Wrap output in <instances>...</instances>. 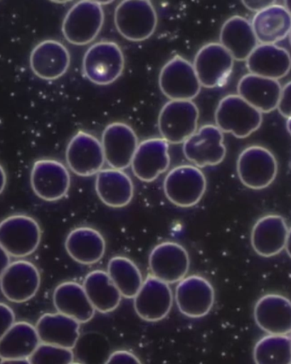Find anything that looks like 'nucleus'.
Masks as SVG:
<instances>
[{
  "mask_svg": "<svg viewBox=\"0 0 291 364\" xmlns=\"http://www.w3.org/2000/svg\"><path fill=\"white\" fill-rule=\"evenodd\" d=\"M115 23L125 40L144 41L153 36L157 28V12L147 0H125L115 9Z\"/></svg>",
  "mask_w": 291,
  "mask_h": 364,
  "instance_id": "1",
  "label": "nucleus"
},
{
  "mask_svg": "<svg viewBox=\"0 0 291 364\" xmlns=\"http://www.w3.org/2000/svg\"><path fill=\"white\" fill-rule=\"evenodd\" d=\"M263 114L238 95L221 100L215 112L216 125L223 133L238 139L250 136L263 124Z\"/></svg>",
  "mask_w": 291,
  "mask_h": 364,
  "instance_id": "2",
  "label": "nucleus"
},
{
  "mask_svg": "<svg viewBox=\"0 0 291 364\" xmlns=\"http://www.w3.org/2000/svg\"><path fill=\"white\" fill-rule=\"evenodd\" d=\"M125 63L124 53L119 45L111 41L98 42L85 52L83 72L93 84L110 85L122 75Z\"/></svg>",
  "mask_w": 291,
  "mask_h": 364,
  "instance_id": "3",
  "label": "nucleus"
},
{
  "mask_svg": "<svg viewBox=\"0 0 291 364\" xmlns=\"http://www.w3.org/2000/svg\"><path fill=\"white\" fill-rule=\"evenodd\" d=\"M41 241V229L36 219L25 215H15L0 223V245L15 258L29 257Z\"/></svg>",
  "mask_w": 291,
  "mask_h": 364,
  "instance_id": "4",
  "label": "nucleus"
},
{
  "mask_svg": "<svg viewBox=\"0 0 291 364\" xmlns=\"http://www.w3.org/2000/svg\"><path fill=\"white\" fill-rule=\"evenodd\" d=\"M104 11L97 1L84 0L73 4L63 23V33L72 45L85 46L95 40L102 28Z\"/></svg>",
  "mask_w": 291,
  "mask_h": 364,
  "instance_id": "5",
  "label": "nucleus"
},
{
  "mask_svg": "<svg viewBox=\"0 0 291 364\" xmlns=\"http://www.w3.org/2000/svg\"><path fill=\"white\" fill-rule=\"evenodd\" d=\"M207 181L201 168L184 164L169 171L164 181L168 200L181 208L194 207L206 193Z\"/></svg>",
  "mask_w": 291,
  "mask_h": 364,
  "instance_id": "6",
  "label": "nucleus"
},
{
  "mask_svg": "<svg viewBox=\"0 0 291 364\" xmlns=\"http://www.w3.org/2000/svg\"><path fill=\"white\" fill-rule=\"evenodd\" d=\"M277 161L270 150L262 146L246 147L238 156L237 172L238 178L246 188L263 190L276 179Z\"/></svg>",
  "mask_w": 291,
  "mask_h": 364,
  "instance_id": "7",
  "label": "nucleus"
},
{
  "mask_svg": "<svg viewBox=\"0 0 291 364\" xmlns=\"http://www.w3.org/2000/svg\"><path fill=\"white\" fill-rule=\"evenodd\" d=\"M199 108L193 101H169L159 115L160 135L169 144H181L198 131Z\"/></svg>",
  "mask_w": 291,
  "mask_h": 364,
  "instance_id": "8",
  "label": "nucleus"
},
{
  "mask_svg": "<svg viewBox=\"0 0 291 364\" xmlns=\"http://www.w3.org/2000/svg\"><path fill=\"white\" fill-rule=\"evenodd\" d=\"M159 85L171 101H192L201 90L194 65L180 55L174 56L162 68Z\"/></svg>",
  "mask_w": 291,
  "mask_h": 364,
  "instance_id": "9",
  "label": "nucleus"
},
{
  "mask_svg": "<svg viewBox=\"0 0 291 364\" xmlns=\"http://www.w3.org/2000/svg\"><path fill=\"white\" fill-rule=\"evenodd\" d=\"M193 65L201 86L212 89L227 83L234 59L220 43H208L198 51Z\"/></svg>",
  "mask_w": 291,
  "mask_h": 364,
  "instance_id": "10",
  "label": "nucleus"
},
{
  "mask_svg": "<svg viewBox=\"0 0 291 364\" xmlns=\"http://www.w3.org/2000/svg\"><path fill=\"white\" fill-rule=\"evenodd\" d=\"M184 154L194 166H218L223 161L227 149L223 132L214 124H205L184 143Z\"/></svg>",
  "mask_w": 291,
  "mask_h": 364,
  "instance_id": "11",
  "label": "nucleus"
},
{
  "mask_svg": "<svg viewBox=\"0 0 291 364\" xmlns=\"http://www.w3.org/2000/svg\"><path fill=\"white\" fill-rule=\"evenodd\" d=\"M31 186L33 193L43 200H60L68 193L71 177L66 166L54 159H41L33 164Z\"/></svg>",
  "mask_w": 291,
  "mask_h": 364,
  "instance_id": "12",
  "label": "nucleus"
},
{
  "mask_svg": "<svg viewBox=\"0 0 291 364\" xmlns=\"http://www.w3.org/2000/svg\"><path fill=\"white\" fill-rule=\"evenodd\" d=\"M175 299L181 314L191 318L206 317L215 303V290L205 277L191 275L178 283Z\"/></svg>",
  "mask_w": 291,
  "mask_h": 364,
  "instance_id": "13",
  "label": "nucleus"
},
{
  "mask_svg": "<svg viewBox=\"0 0 291 364\" xmlns=\"http://www.w3.org/2000/svg\"><path fill=\"white\" fill-rule=\"evenodd\" d=\"M152 276L168 284L179 283L189 271L190 259L184 246L164 242L155 246L149 259Z\"/></svg>",
  "mask_w": 291,
  "mask_h": 364,
  "instance_id": "14",
  "label": "nucleus"
},
{
  "mask_svg": "<svg viewBox=\"0 0 291 364\" xmlns=\"http://www.w3.org/2000/svg\"><path fill=\"white\" fill-rule=\"evenodd\" d=\"M66 160L69 168L82 177L97 175L106 162L102 142L84 132H78L69 141Z\"/></svg>",
  "mask_w": 291,
  "mask_h": 364,
  "instance_id": "15",
  "label": "nucleus"
},
{
  "mask_svg": "<svg viewBox=\"0 0 291 364\" xmlns=\"http://www.w3.org/2000/svg\"><path fill=\"white\" fill-rule=\"evenodd\" d=\"M41 273L34 264L16 261L10 264L0 279V289L8 301L23 303L31 300L40 289Z\"/></svg>",
  "mask_w": 291,
  "mask_h": 364,
  "instance_id": "16",
  "label": "nucleus"
},
{
  "mask_svg": "<svg viewBox=\"0 0 291 364\" xmlns=\"http://www.w3.org/2000/svg\"><path fill=\"white\" fill-rule=\"evenodd\" d=\"M138 145L137 134L128 124L112 123L103 131V153L106 162L112 168L124 171L132 166Z\"/></svg>",
  "mask_w": 291,
  "mask_h": 364,
  "instance_id": "17",
  "label": "nucleus"
},
{
  "mask_svg": "<svg viewBox=\"0 0 291 364\" xmlns=\"http://www.w3.org/2000/svg\"><path fill=\"white\" fill-rule=\"evenodd\" d=\"M173 306V293L169 284L149 275L136 297L134 309L137 314L147 322H159L167 317Z\"/></svg>",
  "mask_w": 291,
  "mask_h": 364,
  "instance_id": "18",
  "label": "nucleus"
},
{
  "mask_svg": "<svg viewBox=\"0 0 291 364\" xmlns=\"http://www.w3.org/2000/svg\"><path fill=\"white\" fill-rule=\"evenodd\" d=\"M169 143L163 138H150L139 143L132 168L133 174L143 182H153L166 172L171 164Z\"/></svg>",
  "mask_w": 291,
  "mask_h": 364,
  "instance_id": "19",
  "label": "nucleus"
},
{
  "mask_svg": "<svg viewBox=\"0 0 291 364\" xmlns=\"http://www.w3.org/2000/svg\"><path fill=\"white\" fill-rule=\"evenodd\" d=\"M258 326L272 336H288L291 333V301L277 294L260 297L254 309Z\"/></svg>",
  "mask_w": 291,
  "mask_h": 364,
  "instance_id": "20",
  "label": "nucleus"
},
{
  "mask_svg": "<svg viewBox=\"0 0 291 364\" xmlns=\"http://www.w3.org/2000/svg\"><path fill=\"white\" fill-rule=\"evenodd\" d=\"M70 62L67 47L53 40L41 42L30 55V67L33 73L45 80L60 79L68 72Z\"/></svg>",
  "mask_w": 291,
  "mask_h": 364,
  "instance_id": "21",
  "label": "nucleus"
},
{
  "mask_svg": "<svg viewBox=\"0 0 291 364\" xmlns=\"http://www.w3.org/2000/svg\"><path fill=\"white\" fill-rule=\"evenodd\" d=\"M288 232L287 223L281 215H265L260 218L252 228V248L260 257H275L285 249Z\"/></svg>",
  "mask_w": 291,
  "mask_h": 364,
  "instance_id": "22",
  "label": "nucleus"
},
{
  "mask_svg": "<svg viewBox=\"0 0 291 364\" xmlns=\"http://www.w3.org/2000/svg\"><path fill=\"white\" fill-rule=\"evenodd\" d=\"M238 95L262 114H269L279 106L282 86L279 80L248 73L238 84Z\"/></svg>",
  "mask_w": 291,
  "mask_h": 364,
  "instance_id": "23",
  "label": "nucleus"
},
{
  "mask_svg": "<svg viewBox=\"0 0 291 364\" xmlns=\"http://www.w3.org/2000/svg\"><path fill=\"white\" fill-rule=\"evenodd\" d=\"M246 68L252 75L279 80L291 70L290 52L277 45H260L245 60Z\"/></svg>",
  "mask_w": 291,
  "mask_h": 364,
  "instance_id": "24",
  "label": "nucleus"
},
{
  "mask_svg": "<svg viewBox=\"0 0 291 364\" xmlns=\"http://www.w3.org/2000/svg\"><path fill=\"white\" fill-rule=\"evenodd\" d=\"M42 344L73 350L80 338V323L62 314H46L36 323Z\"/></svg>",
  "mask_w": 291,
  "mask_h": 364,
  "instance_id": "25",
  "label": "nucleus"
},
{
  "mask_svg": "<svg viewBox=\"0 0 291 364\" xmlns=\"http://www.w3.org/2000/svg\"><path fill=\"white\" fill-rule=\"evenodd\" d=\"M252 28L260 45H276L290 36L291 15L285 6L275 4L255 13Z\"/></svg>",
  "mask_w": 291,
  "mask_h": 364,
  "instance_id": "26",
  "label": "nucleus"
},
{
  "mask_svg": "<svg viewBox=\"0 0 291 364\" xmlns=\"http://www.w3.org/2000/svg\"><path fill=\"white\" fill-rule=\"evenodd\" d=\"M220 44L232 55L234 60L244 62L259 45L251 23L245 17H230L221 27Z\"/></svg>",
  "mask_w": 291,
  "mask_h": 364,
  "instance_id": "27",
  "label": "nucleus"
},
{
  "mask_svg": "<svg viewBox=\"0 0 291 364\" xmlns=\"http://www.w3.org/2000/svg\"><path fill=\"white\" fill-rule=\"evenodd\" d=\"M65 248L73 261L90 266L103 258L106 252V241L97 230L81 227L69 232L65 241Z\"/></svg>",
  "mask_w": 291,
  "mask_h": 364,
  "instance_id": "28",
  "label": "nucleus"
},
{
  "mask_svg": "<svg viewBox=\"0 0 291 364\" xmlns=\"http://www.w3.org/2000/svg\"><path fill=\"white\" fill-rule=\"evenodd\" d=\"M95 191L104 205L115 209L127 206L134 197V185L130 177L123 171L112 168L98 173Z\"/></svg>",
  "mask_w": 291,
  "mask_h": 364,
  "instance_id": "29",
  "label": "nucleus"
},
{
  "mask_svg": "<svg viewBox=\"0 0 291 364\" xmlns=\"http://www.w3.org/2000/svg\"><path fill=\"white\" fill-rule=\"evenodd\" d=\"M53 303L59 314L75 319L80 323L90 322L95 314L83 285L75 282H64L59 284L53 294Z\"/></svg>",
  "mask_w": 291,
  "mask_h": 364,
  "instance_id": "30",
  "label": "nucleus"
},
{
  "mask_svg": "<svg viewBox=\"0 0 291 364\" xmlns=\"http://www.w3.org/2000/svg\"><path fill=\"white\" fill-rule=\"evenodd\" d=\"M41 343L33 325L28 322L15 323L0 340V358L1 360L28 359Z\"/></svg>",
  "mask_w": 291,
  "mask_h": 364,
  "instance_id": "31",
  "label": "nucleus"
},
{
  "mask_svg": "<svg viewBox=\"0 0 291 364\" xmlns=\"http://www.w3.org/2000/svg\"><path fill=\"white\" fill-rule=\"evenodd\" d=\"M83 287L91 304L100 314H110L118 309L122 296L107 272H90L85 277Z\"/></svg>",
  "mask_w": 291,
  "mask_h": 364,
  "instance_id": "32",
  "label": "nucleus"
},
{
  "mask_svg": "<svg viewBox=\"0 0 291 364\" xmlns=\"http://www.w3.org/2000/svg\"><path fill=\"white\" fill-rule=\"evenodd\" d=\"M108 275L122 297L134 299L141 289L143 279L140 269L132 259L112 257L107 265Z\"/></svg>",
  "mask_w": 291,
  "mask_h": 364,
  "instance_id": "33",
  "label": "nucleus"
},
{
  "mask_svg": "<svg viewBox=\"0 0 291 364\" xmlns=\"http://www.w3.org/2000/svg\"><path fill=\"white\" fill-rule=\"evenodd\" d=\"M255 364H291V341L288 336H264L253 350Z\"/></svg>",
  "mask_w": 291,
  "mask_h": 364,
  "instance_id": "34",
  "label": "nucleus"
},
{
  "mask_svg": "<svg viewBox=\"0 0 291 364\" xmlns=\"http://www.w3.org/2000/svg\"><path fill=\"white\" fill-rule=\"evenodd\" d=\"M73 359L75 354L70 349L41 344L28 361L31 364H70Z\"/></svg>",
  "mask_w": 291,
  "mask_h": 364,
  "instance_id": "35",
  "label": "nucleus"
},
{
  "mask_svg": "<svg viewBox=\"0 0 291 364\" xmlns=\"http://www.w3.org/2000/svg\"><path fill=\"white\" fill-rule=\"evenodd\" d=\"M14 311L6 304L0 303V340L15 323Z\"/></svg>",
  "mask_w": 291,
  "mask_h": 364,
  "instance_id": "36",
  "label": "nucleus"
},
{
  "mask_svg": "<svg viewBox=\"0 0 291 364\" xmlns=\"http://www.w3.org/2000/svg\"><path fill=\"white\" fill-rule=\"evenodd\" d=\"M105 364H142L136 355L129 350H118L110 354Z\"/></svg>",
  "mask_w": 291,
  "mask_h": 364,
  "instance_id": "37",
  "label": "nucleus"
},
{
  "mask_svg": "<svg viewBox=\"0 0 291 364\" xmlns=\"http://www.w3.org/2000/svg\"><path fill=\"white\" fill-rule=\"evenodd\" d=\"M277 109L286 119H291V81L282 87L280 103Z\"/></svg>",
  "mask_w": 291,
  "mask_h": 364,
  "instance_id": "38",
  "label": "nucleus"
},
{
  "mask_svg": "<svg viewBox=\"0 0 291 364\" xmlns=\"http://www.w3.org/2000/svg\"><path fill=\"white\" fill-rule=\"evenodd\" d=\"M243 4L250 11L260 12L275 4L273 0H244Z\"/></svg>",
  "mask_w": 291,
  "mask_h": 364,
  "instance_id": "39",
  "label": "nucleus"
},
{
  "mask_svg": "<svg viewBox=\"0 0 291 364\" xmlns=\"http://www.w3.org/2000/svg\"><path fill=\"white\" fill-rule=\"evenodd\" d=\"M10 255H9L6 251L3 249V247L0 245V279H1V277L4 274V272L7 269V267L10 266Z\"/></svg>",
  "mask_w": 291,
  "mask_h": 364,
  "instance_id": "40",
  "label": "nucleus"
},
{
  "mask_svg": "<svg viewBox=\"0 0 291 364\" xmlns=\"http://www.w3.org/2000/svg\"><path fill=\"white\" fill-rule=\"evenodd\" d=\"M6 173L4 171L1 164H0V194H1L4 192V188H6Z\"/></svg>",
  "mask_w": 291,
  "mask_h": 364,
  "instance_id": "41",
  "label": "nucleus"
},
{
  "mask_svg": "<svg viewBox=\"0 0 291 364\" xmlns=\"http://www.w3.org/2000/svg\"><path fill=\"white\" fill-rule=\"evenodd\" d=\"M0 364H31L28 359H21V360H2Z\"/></svg>",
  "mask_w": 291,
  "mask_h": 364,
  "instance_id": "42",
  "label": "nucleus"
},
{
  "mask_svg": "<svg viewBox=\"0 0 291 364\" xmlns=\"http://www.w3.org/2000/svg\"><path fill=\"white\" fill-rule=\"evenodd\" d=\"M286 252L289 255V257L291 259V228L289 229L287 241H286L285 245Z\"/></svg>",
  "mask_w": 291,
  "mask_h": 364,
  "instance_id": "43",
  "label": "nucleus"
},
{
  "mask_svg": "<svg viewBox=\"0 0 291 364\" xmlns=\"http://www.w3.org/2000/svg\"><path fill=\"white\" fill-rule=\"evenodd\" d=\"M286 129H287V131L291 136V119L286 120Z\"/></svg>",
  "mask_w": 291,
  "mask_h": 364,
  "instance_id": "44",
  "label": "nucleus"
},
{
  "mask_svg": "<svg viewBox=\"0 0 291 364\" xmlns=\"http://www.w3.org/2000/svg\"><path fill=\"white\" fill-rule=\"evenodd\" d=\"M285 6L286 9H287L291 15V0H287V1H285Z\"/></svg>",
  "mask_w": 291,
  "mask_h": 364,
  "instance_id": "45",
  "label": "nucleus"
},
{
  "mask_svg": "<svg viewBox=\"0 0 291 364\" xmlns=\"http://www.w3.org/2000/svg\"><path fill=\"white\" fill-rule=\"evenodd\" d=\"M289 37H290V46H291V30H290V33Z\"/></svg>",
  "mask_w": 291,
  "mask_h": 364,
  "instance_id": "46",
  "label": "nucleus"
},
{
  "mask_svg": "<svg viewBox=\"0 0 291 364\" xmlns=\"http://www.w3.org/2000/svg\"><path fill=\"white\" fill-rule=\"evenodd\" d=\"M70 364H83V363L73 362V363H70Z\"/></svg>",
  "mask_w": 291,
  "mask_h": 364,
  "instance_id": "47",
  "label": "nucleus"
},
{
  "mask_svg": "<svg viewBox=\"0 0 291 364\" xmlns=\"http://www.w3.org/2000/svg\"><path fill=\"white\" fill-rule=\"evenodd\" d=\"M290 341H291V336H290Z\"/></svg>",
  "mask_w": 291,
  "mask_h": 364,
  "instance_id": "48",
  "label": "nucleus"
}]
</instances>
